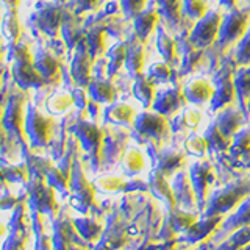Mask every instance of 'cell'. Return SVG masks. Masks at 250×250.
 Instances as JSON below:
<instances>
[{
	"label": "cell",
	"instance_id": "1",
	"mask_svg": "<svg viewBox=\"0 0 250 250\" xmlns=\"http://www.w3.org/2000/svg\"><path fill=\"white\" fill-rule=\"evenodd\" d=\"M11 58L14 60L13 74L14 80L19 83L22 88H38L44 83L42 77L35 67V62L27 47L23 45H13Z\"/></svg>",
	"mask_w": 250,
	"mask_h": 250
},
{
	"label": "cell",
	"instance_id": "2",
	"mask_svg": "<svg viewBox=\"0 0 250 250\" xmlns=\"http://www.w3.org/2000/svg\"><path fill=\"white\" fill-rule=\"evenodd\" d=\"M250 11L249 10H231V13L222 19L221 30H219V42L222 45L231 44L242 38L249 30Z\"/></svg>",
	"mask_w": 250,
	"mask_h": 250
},
{
	"label": "cell",
	"instance_id": "3",
	"mask_svg": "<svg viewBox=\"0 0 250 250\" xmlns=\"http://www.w3.org/2000/svg\"><path fill=\"white\" fill-rule=\"evenodd\" d=\"M222 16L219 11H208L203 18L197 22V25L191 33V41L195 47L203 49V47L211 45L216 38H219V30H221Z\"/></svg>",
	"mask_w": 250,
	"mask_h": 250
},
{
	"label": "cell",
	"instance_id": "4",
	"mask_svg": "<svg viewBox=\"0 0 250 250\" xmlns=\"http://www.w3.org/2000/svg\"><path fill=\"white\" fill-rule=\"evenodd\" d=\"M25 130L35 146H44L50 138L52 122L49 117L42 116L35 106H27L25 111Z\"/></svg>",
	"mask_w": 250,
	"mask_h": 250
},
{
	"label": "cell",
	"instance_id": "5",
	"mask_svg": "<svg viewBox=\"0 0 250 250\" xmlns=\"http://www.w3.org/2000/svg\"><path fill=\"white\" fill-rule=\"evenodd\" d=\"M135 128L139 135H143L146 138L160 139L167 133L169 125L166 121V116H163L156 111L153 113L144 111L135 117Z\"/></svg>",
	"mask_w": 250,
	"mask_h": 250
},
{
	"label": "cell",
	"instance_id": "6",
	"mask_svg": "<svg viewBox=\"0 0 250 250\" xmlns=\"http://www.w3.org/2000/svg\"><path fill=\"white\" fill-rule=\"evenodd\" d=\"M234 94H236V88H234V80H231V74L227 69H222L216 77V88L213 99H211V108L217 111V109L230 105L234 99Z\"/></svg>",
	"mask_w": 250,
	"mask_h": 250
},
{
	"label": "cell",
	"instance_id": "7",
	"mask_svg": "<svg viewBox=\"0 0 250 250\" xmlns=\"http://www.w3.org/2000/svg\"><path fill=\"white\" fill-rule=\"evenodd\" d=\"M186 102L188 100L185 97V92L178 88H174V89H167L161 92L160 96H156L152 106H153V111L167 117L180 111V109L185 106Z\"/></svg>",
	"mask_w": 250,
	"mask_h": 250
},
{
	"label": "cell",
	"instance_id": "8",
	"mask_svg": "<svg viewBox=\"0 0 250 250\" xmlns=\"http://www.w3.org/2000/svg\"><path fill=\"white\" fill-rule=\"evenodd\" d=\"M91 62H92V57L88 52V47H86L83 42L78 45V50L74 57L72 66H70V72H72L74 80L77 82L78 86H89L91 80Z\"/></svg>",
	"mask_w": 250,
	"mask_h": 250
},
{
	"label": "cell",
	"instance_id": "9",
	"mask_svg": "<svg viewBox=\"0 0 250 250\" xmlns=\"http://www.w3.org/2000/svg\"><path fill=\"white\" fill-rule=\"evenodd\" d=\"M33 62H35L36 70L39 72V75L42 77L44 82L55 83V82L60 80L61 70H60L58 61L53 58V55H50L49 52H45V50H39L36 53Z\"/></svg>",
	"mask_w": 250,
	"mask_h": 250
},
{
	"label": "cell",
	"instance_id": "10",
	"mask_svg": "<svg viewBox=\"0 0 250 250\" xmlns=\"http://www.w3.org/2000/svg\"><path fill=\"white\" fill-rule=\"evenodd\" d=\"M183 92L188 102H191L194 105H203V104H207V102H211V99H213L214 88L208 80L197 78V80H192L188 83Z\"/></svg>",
	"mask_w": 250,
	"mask_h": 250
},
{
	"label": "cell",
	"instance_id": "11",
	"mask_svg": "<svg viewBox=\"0 0 250 250\" xmlns=\"http://www.w3.org/2000/svg\"><path fill=\"white\" fill-rule=\"evenodd\" d=\"M62 23V13L58 6L45 5L38 13V25L45 35L55 36L60 31Z\"/></svg>",
	"mask_w": 250,
	"mask_h": 250
},
{
	"label": "cell",
	"instance_id": "12",
	"mask_svg": "<svg viewBox=\"0 0 250 250\" xmlns=\"http://www.w3.org/2000/svg\"><path fill=\"white\" fill-rule=\"evenodd\" d=\"M23 99L22 97H11L8 102L3 116V127L10 131L21 133L23 127Z\"/></svg>",
	"mask_w": 250,
	"mask_h": 250
},
{
	"label": "cell",
	"instance_id": "13",
	"mask_svg": "<svg viewBox=\"0 0 250 250\" xmlns=\"http://www.w3.org/2000/svg\"><path fill=\"white\" fill-rule=\"evenodd\" d=\"M242 122H244V116H242L239 109H234V108H225L224 111H221L216 117L217 127L221 128L227 136L236 135Z\"/></svg>",
	"mask_w": 250,
	"mask_h": 250
},
{
	"label": "cell",
	"instance_id": "14",
	"mask_svg": "<svg viewBox=\"0 0 250 250\" xmlns=\"http://www.w3.org/2000/svg\"><path fill=\"white\" fill-rule=\"evenodd\" d=\"M105 121L116 124V125H131L135 124L136 113L133 106L125 104H111L104 111Z\"/></svg>",
	"mask_w": 250,
	"mask_h": 250
},
{
	"label": "cell",
	"instance_id": "15",
	"mask_svg": "<svg viewBox=\"0 0 250 250\" xmlns=\"http://www.w3.org/2000/svg\"><path fill=\"white\" fill-rule=\"evenodd\" d=\"M74 131L77 133V136L80 138L83 147L86 150H96L102 141V131L99 130L97 125L89 124V122H78Z\"/></svg>",
	"mask_w": 250,
	"mask_h": 250
},
{
	"label": "cell",
	"instance_id": "16",
	"mask_svg": "<svg viewBox=\"0 0 250 250\" xmlns=\"http://www.w3.org/2000/svg\"><path fill=\"white\" fill-rule=\"evenodd\" d=\"M160 21V14L153 8L141 11L135 18V31L141 41H146L148 35L152 33L153 28L156 27V23Z\"/></svg>",
	"mask_w": 250,
	"mask_h": 250
},
{
	"label": "cell",
	"instance_id": "17",
	"mask_svg": "<svg viewBox=\"0 0 250 250\" xmlns=\"http://www.w3.org/2000/svg\"><path fill=\"white\" fill-rule=\"evenodd\" d=\"M135 84H133V92H135L136 99L143 104L146 108H150L156 99L155 96V83L148 80L147 75H139L135 78Z\"/></svg>",
	"mask_w": 250,
	"mask_h": 250
},
{
	"label": "cell",
	"instance_id": "18",
	"mask_svg": "<svg viewBox=\"0 0 250 250\" xmlns=\"http://www.w3.org/2000/svg\"><path fill=\"white\" fill-rule=\"evenodd\" d=\"M89 96L96 104H113L116 99V89L111 83L104 80H94L88 86Z\"/></svg>",
	"mask_w": 250,
	"mask_h": 250
},
{
	"label": "cell",
	"instance_id": "19",
	"mask_svg": "<svg viewBox=\"0 0 250 250\" xmlns=\"http://www.w3.org/2000/svg\"><path fill=\"white\" fill-rule=\"evenodd\" d=\"M144 61H146V55H144L143 45H139V44L128 45V53H127V60H125V67H127L128 74L131 77L138 78L139 75H143Z\"/></svg>",
	"mask_w": 250,
	"mask_h": 250
},
{
	"label": "cell",
	"instance_id": "20",
	"mask_svg": "<svg viewBox=\"0 0 250 250\" xmlns=\"http://www.w3.org/2000/svg\"><path fill=\"white\" fill-rule=\"evenodd\" d=\"M200 121H202L200 111H197V109H194V108H186L174 119L172 128H174L175 131L177 130L178 131L195 130V128H197V125L200 124Z\"/></svg>",
	"mask_w": 250,
	"mask_h": 250
},
{
	"label": "cell",
	"instance_id": "21",
	"mask_svg": "<svg viewBox=\"0 0 250 250\" xmlns=\"http://www.w3.org/2000/svg\"><path fill=\"white\" fill-rule=\"evenodd\" d=\"M86 47L92 58H97L105 52V30L102 27H94L86 35Z\"/></svg>",
	"mask_w": 250,
	"mask_h": 250
},
{
	"label": "cell",
	"instance_id": "22",
	"mask_svg": "<svg viewBox=\"0 0 250 250\" xmlns=\"http://www.w3.org/2000/svg\"><path fill=\"white\" fill-rule=\"evenodd\" d=\"M211 175V167L208 163H195L191 167V180L192 185L200 195L205 194L207 191V185H208V178Z\"/></svg>",
	"mask_w": 250,
	"mask_h": 250
},
{
	"label": "cell",
	"instance_id": "23",
	"mask_svg": "<svg viewBox=\"0 0 250 250\" xmlns=\"http://www.w3.org/2000/svg\"><path fill=\"white\" fill-rule=\"evenodd\" d=\"M61 33L64 41L69 47H75L80 45L83 42V33L80 27L77 25L75 21L72 18H62V23H61Z\"/></svg>",
	"mask_w": 250,
	"mask_h": 250
},
{
	"label": "cell",
	"instance_id": "24",
	"mask_svg": "<svg viewBox=\"0 0 250 250\" xmlns=\"http://www.w3.org/2000/svg\"><path fill=\"white\" fill-rule=\"evenodd\" d=\"M205 138L208 141V146L214 150H227L230 146V136H227L225 133L217 127V124H211L207 133H205Z\"/></svg>",
	"mask_w": 250,
	"mask_h": 250
},
{
	"label": "cell",
	"instance_id": "25",
	"mask_svg": "<svg viewBox=\"0 0 250 250\" xmlns=\"http://www.w3.org/2000/svg\"><path fill=\"white\" fill-rule=\"evenodd\" d=\"M156 45H158V50L161 53V57L164 61L170 64V62L177 61V42L172 39L169 35H166L164 31H160L158 38H156Z\"/></svg>",
	"mask_w": 250,
	"mask_h": 250
},
{
	"label": "cell",
	"instance_id": "26",
	"mask_svg": "<svg viewBox=\"0 0 250 250\" xmlns=\"http://www.w3.org/2000/svg\"><path fill=\"white\" fill-rule=\"evenodd\" d=\"M185 161L182 153H177L174 150H166L160 155V163H158V170L161 174H169V172H174L182 166V163Z\"/></svg>",
	"mask_w": 250,
	"mask_h": 250
},
{
	"label": "cell",
	"instance_id": "27",
	"mask_svg": "<svg viewBox=\"0 0 250 250\" xmlns=\"http://www.w3.org/2000/svg\"><path fill=\"white\" fill-rule=\"evenodd\" d=\"M74 105V97L67 92H58L53 94V96L47 102V108L52 114H62L66 113L67 109Z\"/></svg>",
	"mask_w": 250,
	"mask_h": 250
},
{
	"label": "cell",
	"instance_id": "28",
	"mask_svg": "<svg viewBox=\"0 0 250 250\" xmlns=\"http://www.w3.org/2000/svg\"><path fill=\"white\" fill-rule=\"evenodd\" d=\"M127 53H128V45L125 44H116L111 47V50L108 52V57H109V74H114L117 72L124 64H125V60H127Z\"/></svg>",
	"mask_w": 250,
	"mask_h": 250
},
{
	"label": "cell",
	"instance_id": "29",
	"mask_svg": "<svg viewBox=\"0 0 250 250\" xmlns=\"http://www.w3.org/2000/svg\"><path fill=\"white\" fill-rule=\"evenodd\" d=\"M0 30H2V35L8 39V41L16 42L19 38V22L16 14L13 11L6 13L3 16V19L0 21Z\"/></svg>",
	"mask_w": 250,
	"mask_h": 250
},
{
	"label": "cell",
	"instance_id": "30",
	"mask_svg": "<svg viewBox=\"0 0 250 250\" xmlns=\"http://www.w3.org/2000/svg\"><path fill=\"white\" fill-rule=\"evenodd\" d=\"M183 0H160V8L164 18H167L170 23H177L180 21Z\"/></svg>",
	"mask_w": 250,
	"mask_h": 250
},
{
	"label": "cell",
	"instance_id": "31",
	"mask_svg": "<svg viewBox=\"0 0 250 250\" xmlns=\"http://www.w3.org/2000/svg\"><path fill=\"white\" fill-rule=\"evenodd\" d=\"M148 80H152L153 83H166L172 78V70L169 67L167 62H155L148 69Z\"/></svg>",
	"mask_w": 250,
	"mask_h": 250
},
{
	"label": "cell",
	"instance_id": "32",
	"mask_svg": "<svg viewBox=\"0 0 250 250\" xmlns=\"http://www.w3.org/2000/svg\"><path fill=\"white\" fill-rule=\"evenodd\" d=\"M152 189L156 195H160L163 199H167L170 203H174V197H172V191L169 189V186L164 180V175L160 170H156L152 174Z\"/></svg>",
	"mask_w": 250,
	"mask_h": 250
},
{
	"label": "cell",
	"instance_id": "33",
	"mask_svg": "<svg viewBox=\"0 0 250 250\" xmlns=\"http://www.w3.org/2000/svg\"><path fill=\"white\" fill-rule=\"evenodd\" d=\"M144 166V160L143 155L138 150V148H130V150L125 153L124 156V167L128 174H136Z\"/></svg>",
	"mask_w": 250,
	"mask_h": 250
},
{
	"label": "cell",
	"instance_id": "34",
	"mask_svg": "<svg viewBox=\"0 0 250 250\" xmlns=\"http://www.w3.org/2000/svg\"><path fill=\"white\" fill-rule=\"evenodd\" d=\"M183 10L189 18L200 21L208 13V3L205 0H183Z\"/></svg>",
	"mask_w": 250,
	"mask_h": 250
},
{
	"label": "cell",
	"instance_id": "35",
	"mask_svg": "<svg viewBox=\"0 0 250 250\" xmlns=\"http://www.w3.org/2000/svg\"><path fill=\"white\" fill-rule=\"evenodd\" d=\"M208 141L205 136H197V135H191L186 141V148L188 152L192 153V155H203L207 150H208Z\"/></svg>",
	"mask_w": 250,
	"mask_h": 250
},
{
	"label": "cell",
	"instance_id": "36",
	"mask_svg": "<svg viewBox=\"0 0 250 250\" xmlns=\"http://www.w3.org/2000/svg\"><path fill=\"white\" fill-rule=\"evenodd\" d=\"M234 88L239 96H250V69H242L234 78Z\"/></svg>",
	"mask_w": 250,
	"mask_h": 250
},
{
	"label": "cell",
	"instance_id": "37",
	"mask_svg": "<svg viewBox=\"0 0 250 250\" xmlns=\"http://www.w3.org/2000/svg\"><path fill=\"white\" fill-rule=\"evenodd\" d=\"M119 2L124 13L131 19H135L141 11L146 10V0H119Z\"/></svg>",
	"mask_w": 250,
	"mask_h": 250
},
{
	"label": "cell",
	"instance_id": "38",
	"mask_svg": "<svg viewBox=\"0 0 250 250\" xmlns=\"http://www.w3.org/2000/svg\"><path fill=\"white\" fill-rule=\"evenodd\" d=\"M236 58L241 64H249L250 62V28L247 30V33L242 36V41L238 45Z\"/></svg>",
	"mask_w": 250,
	"mask_h": 250
},
{
	"label": "cell",
	"instance_id": "39",
	"mask_svg": "<svg viewBox=\"0 0 250 250\" xmlns=\"http://www.w3.org/2000/svg\"><path fill=\"white\" fill-rule=\"evenodd\" d=\"M233 150H239V152L250 150V128L239 130L236 135H234Z\"/></svg>",
	"mask_w": 250,
	"mask_h": 250
},
{
	"label": "cell",
	"instance_id": "40",
	"mask_svg": "<svg viewBox=\"0 0 250 250\" xmlns=\"http://www.w3.org/2000/svg\"><path fill=\"white\" fill-rule=\"evenodd\" d=\"M99 185L102 186V189H106V191H119L124 188V183L121 182V180L119 178H113V177L100 180Z\"/></svg>",
	"mask_w": 250,
	"mask_h": 250
},
{
	"label": "cell",
	"instance_id": "41",
	"mask_svg": "<svg viewBox=\"0 0 250 250\" xmlns=\"http://www.w3.org/2000/svg\"><path fill=\"white\" fill-rule=\"evenodd\" d=\"M72 97H74V105H77L78 108H86V106L89 105L88 94H86L82 88L80 89H75L74 94H72Z\"/></svg>",
	"mask_w": 250,
	"mask_h": 250
},
{
	"label": "cell",
	"instance_id": "42",
	"mask_svg": "<svg viewBox=\"0 0 250 250\" xmlns=\"http://www.w3.org/2000/svg\"><path fill=\"white\" fill-rule=\"evenodd\" d=\"M75 5L80 11H86L96 8L99 5V0H75Z\"/></svg>",
	"mask_w": 250,
	"mask_h": 250
},
{
	"label": "cell",
	"instance_id": "43",
	"mask_svg": "<svg viewBox=\"0 0 250 250\" xmlns=\"http://www.w3.org/2000/svg\"><path fill=\"white\" fill-rule=\"evenodd\" d=\"M222 5H225V6H229V8H231V10H234V8L238 6V0H219Z\"/></svg>",
	"mask_w": 250,
	"mask_h": 250
},
{
	"label": "cell",
	"instance_id": "44",
	"mask_svg": "<svg viewBox=\"0 0 250 250\" xmlns=\"http://www.w3.org/2000/svg\"><path fill=\"white\" fill-rule=\"evenodd\" d=\"M2 2L6 5V6H10V8H16L19 3V0H2Z\"/></svg>",
	"mask_w": 250,
	"mask_h": 250
}]
</instances>
